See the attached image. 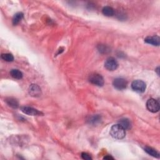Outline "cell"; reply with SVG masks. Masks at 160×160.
Returning <instances> with one entry per match:
<instances>
[{
	"instance_id": "2",
	"label": "cell",
	"mask_w": 160,
	"mask_h": 160,
	"mask_svg": "<svg viewBox=\"0 0 160 160\" xmlns=\"http://www.w3.org/2000/svg\"><path fill=\"white\" fill-rule=\"evenodd\" d=\"M131 88L138 93H143L146 90V83L141 80H135L131 83Z\"/></svg>"
},
{
	"instance_id": "7",
	"label": "cell",
	"mask_w": 160,
	"mask_h": 160,
	"mask_svg": "<svg viewBox=\"0 0 160 160\" xmlns=\"http://www.w3.org/2000/svg\"><path fill=\"white\" fill-rule=\"evenodd\" d=\"M21 112L31 116H40L43 113L38 111V109H35L32 107H28V106H23L21 108Z\"/></svg>"
},
{
	"instance_id": "4",
	"label": "cell",
	"mask_w": 160,
	"mask_h": 160,
	"mask_svg": "<svg viewBox=\"0 0 160 160\" xmlns=\"http://www.w3.org/2000/svg\"><path fill=\"white\" fill-rule=\"evenodd\" d=\"M146 107L150 112L157 113L159 110V104L157 100L151 98L146 103Z\"/></svg>"
},
{
	"instance_id": "3",
	"label": "cell",
	"mask_w": 160,
	"mask_h": 160,
	"mask_svg": "<svg viewBox=\"0 0 160 160\" xmlns=\"http://www.w3.org/2000/svg\"><path fill=\"white\" fill-rule=\"evenodd\" d=\"M89 81L92 84L98 86V87H102L104 85V79L99 74H93L89 77Z\"/></svg>"
},
{
	"instance_id": "13",
	"label": "cell",
	"mask_w": 160,
	"mask_h": 160,
	"mask_svg": "<svg viewBox=\"0 0 160 160\" xmlns=\"http://www.w3.org/2000/svg\"><path fill=\"white\" fill-rule=\"evenodd\" d=\"M10 75L12 77L14 78L17 80H20L23 78V73L19 70H18V69H11L10 71Z\"/></svg>"
},
{
	"instance_id": "18",
	"label": "cell",
	"mask_w": 160,
	"mask_h": 160,
	"mask_svg": "<svg viewBox=\"0 0 160 160\" xmlns=\"http://www.w3.org/2000/svg\"><path fill=\"white\" fill-rule=\"evenodd\" d=\"M81 158L85 160H91L92 158L90 157V155L87 153H81Z\"/></svg>"
},
{
	"instance_id": "14",
	"label": "cell",
	"mask_w": 160,
	"mask_h": 160,
	"mask_svg": "<svg viewBox=\"0 0 160 160\" xmlns=\"http://www.w3.org/2000/svg\"><path fill=\"white\" fill-rule=\"evenodd\" d=\"M145 151H146V152L148 154L151 155V156H152V157H155V158H159V153L157 151H156L155 150L153 149L152 148L146 147L145 148Z\"/></svg>"
},
{
	"instance_id": "17",
	"label": "cell",
	"mask_w": 160,
	"mask_h": 160,
	"mask_svg": "<svg viewBox=\"0 0 160 160\" xmlns=\"http://www.w3.org/2000/svg\"><path fill=\"white\" fill-rule=\"evenodd\" d=\"M1 58L7 62H11L14 60V57L10 53H4L1 55Z\"/></svg>"
},
{
	"instance_id": "16",
	"label": "cell",
	"mask_w": 160,
	"mask_h": 160,
	"mask_svg": "<svg viewBox=\"0 0 160 160\" xmlns=\"http://www.w3.org/2000/svg\"><path fill=\"white\" fill-rule=\"evenodd\" d=\"M101 120V118L100 115H98V114H96V115L92 116L91 118H89V123L93 124V125H96L97 123H98Z\"/></svg>"
},
{
	"instance_id": "6",
	"label": "cell",
	"mask_w": 160,
	"mask_h": 160,
	"mask_svg": "<svg viewBox=\"0 0 160 160\" xmlns=\"http://www.w3.org/2000/svg\"><path fill=\"white\" fill-rule=\"evenodd\" d=\"M113 87L116 89L118 90H122L126 88L127 85H128V82L124 79L121 78H116L114 80L113 82Z\"/></svg>"
},
{
	"instance_id": "5",
	"label": "cell",
	"mask_w": 160,
	"mask_h": 160,
	"mask_svg": "<svg viewBox=\"0 0 160 160\" xmlns=\"http://www.w3.org/2000/svg\"><path fill=\"white\" fill-rule=\"evenodd\" d=\"M118 63L117 61L112 57L108 58L105 63V67L109 71H114L117 69Z\"/></svg>"
},
{
	"instance_id": "11",
	"label": "cell",
	"mask_w": 160,
	"mask_h": 160,
	"mask_svg": "<svg viewBox=\"0 0 160 160\" xmlns=\"http://www.w3.org/2000/svg\"><path fill=\"white\" fill-rule=\"evenodd\" d=\"M6 102L8 104V105H9L10 107L13 108H17L19 106V104L18 101L13 98H8L6 99Z\"/></svg>"
},
{
	"instance_id": "19",
	"label": "cell",
	"mask_w": 160,
	"mask_h": 160,
	"mask_svg": "<svg viewBox=\"0 0 160 160\" xmlns=\"http://www.w3.org/2000/svg\"><path fill=\"white\" fill-rule=\"evenodd\" d=\"M105 159H114V158L113 157H111V156H107V157H104Z\"/></svg>"
},
{
	"instance_id": "8",
	"label": "cell",
	"mask_w": 160,
	"mask_h": 160,
	"mask_svg": "<svg viewBox=\"0 0 160 160\" xmlns=\"http://www.w3.org/2000/svg\"><path fill=\"white\" fill-rule=\"evenodd\" d=\"M30 95L33 97H39L42 94V91L39 86L35 84L31 85L29 88Z\"/></svg>"
},
{
	"instance_id": "1",
	"label": "cell",
	"mask_w": 160,
	"mask_h": 160,
	"mask_svg": "<svg viewBox=\"0 0 160 160\" xmlns=\"http://www.w3.org/2000/svg\"><path fill=\"white\" fill-rule=\"evenodd\" d=\"M110 134L113 138L121 139L126 136V130L119 124L113 125L110 130Z\"/></svg>"
},
{
	"instance_id": "10",
	"label": "cell",
	"mask_w": 160,
	"mask_h": 160,
	"mask_svg": "<svg viewBox=\"0 0 160 160\" xmlns=\"http://www.w3.org/2000/svg\"><path fill=\"white\" fill-rule=\"evenodd\" d=\"M118 124L121 126L125 130H129L131 128V122L127 118H123L119 121Z\"/></svg>"
},
{
	"instance_id": "12",
	"label": "cell",
	"mask_w": 160,
	"mask_h": 160,
	"mask_svg": "<svg viewBox=\"0 0 160 160\" xmlns=\"http://www.w3.org/2000/svg\"><path fill=\"white\" fill-rule=\"evenodd\" d=\"M102 13L106 16H113L114 14L113 8L110 6H105L102 10Z\"/></svg>"
},
{
	"instance_id": "15",
	"label": "cell",
	"mask_w": 160,
	"mask_h": 160,
	"mask_svg": "<svg viewBox=\"0 0 160 160\" xmlns=\"http://www.w3.org/2000/svg\"><path fill=\"white\" fill-rule=\"evenodd\" d=\"M23 18V14L22 13H18L15 15L13 18V24L14 25H16L18 24L20 21H21V19Z\"/></svg>"
},
{
	"instance_id": "9",
	"label": "cell",
	"mask_w": 160,
	"mask_h": 160,
	"mask_svg": "<svg viewBox=\"0 0 160 160\" xmlns=\"http://www.w3.org/2000/svg\"><path fill=\"white\" fill-rule=\"evenodd\" d=\"M145 42L148 44H152L153 46H158L160 44V38L158 36H148L145 39Z\"/></svg>"
}]
</instances>
